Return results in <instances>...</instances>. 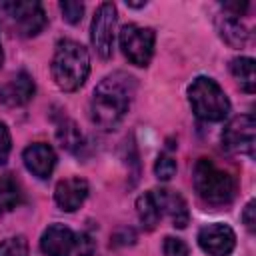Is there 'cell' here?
<instances>
[{"label":"cell","instance_id":"6da1fadb","mask_svg":"<svg viewBox=\"0 0 256 256\" xmlns=\"http://www.w3.org/2000/svg\"><path fill=\"white\" fill-rule=\"evenodd\" d=\"M136 94V78L128 72L116 70L104 76L92 92L90 118L102 130H114L126 116Z\"/></svg>","mask_w":256,"mask_h":256},{"label":"cell","instance_id":"7a4b0ae2","mask_svg":"<svg viewBox=\"0 0 256 256\" xmlns=\"http://www.w3.org/2000/svg\"><path fill=\"white\" fill-rule=\"evenodd\" d=\"M50 68L56 86L64 92H74L86 82L90 74L88 50L76 40L62 38L56 42Z\"/></svg>","mask_w":256,"mask_h":256},{"label":"cell","instance_id":"3957f363","mask_svg":"<svg viewBox=\"0 0 256 256\" xmlns=\"http://www.w3.org/2000/svg\"><path fill=\"white\" fill-rule=\"evenodd\" d=\"M192 182H194L196 194L208 206L230 204L236 196V190H238L236 178L228 170L218 168L210 158H200L194 164Z\"/></svg>","mask_w":256,"mask_h":256},{"label":"cell","instance_id":"277c9868","mask_svg":"<svg viewBox=\"0 0 256 256\" xmlns=\"http://www.w3.org/2000/svg\"><path fill=\"white\" fill-rule=\"evenodd\" d=\"M188 102L194 116L204 122H220L230 112V100L222 86L208 76H198L188 86Z\"/></svg>","mask_w":256,"mask_h":256},{"label":"cell","instance_id":"5b68a950","mask_svg":"<svg viewBox=\"0 0 256 256\" xmlns=\"http://www.w3.org/2000/svg\"><path fill=\"white\" fill-rule=\"evenodd\" d=\"M0 22L18 36L30 38L44 30L46 12L36 0H2L0 2Z\"/></svg>","mask_w":256,"mask_h":256},{"label":"cell","instance_id":"8992f818","mask_svg":"<svg viewBox=\"0 0 256 256\" xmlns=\"http://www.w3.org/2000/svg\"><path fill=\"white\" fill-rule=\"evenodd\" d=\"M156 34L152 28L126 24L120 30V48L134 66H148L154 54Z\"/></svg>","mask_w":256,"mask_h":256},{"label":"cell","instance_id":"52a82bcc","mask_svg":"<svg viewBox=\"0 0 256 256\" xmlns=\"http://www.w3.org/2000/svg\"><path fill=\"white\" fill-rule=\"evenodd\" d=\"M116 6L112 2H102L90 24V40L96 54L102 60H108L114 50V30H116Z\"/></svg>","mask_w":256,"mask_h":256},{"label":"cell","instance_id":"ba28073f","mask_svg":"<svg viewBox=\"0 0 256 256\" xmlns=\"http://www.w3.org/2000/svg\"><path fill=\"white\" fill-rule=\"evenodd\" d=\"M254 130H256L254 118L250 114H240L224 126L222 146L228 152L246 154V156L252 158L254 156Z\"/></svg>","mask_w":256,"mask_h":256},{"label":"cell","instance_id":"9c48e42d","mask_svg":"<svg viewBox=\"0 0 256 256\" xmlns=\"http://www.w3.org/2000/svg\"><path fill=\"white\" fill-rule=\"evenodd\" d=\"M198 244L208 256H230L236 248V234L226 224H206L198 232Z\"/></svg>","mask_w":256,"mask_h":256},{"label":"cell","instance_id":"30bf717a","mask_svg":"<svg viewBox=\"0 0 256 256\" xmlns=\"http://www.w3.org/2000/svg\"><path fill=\"white\" fill-rule=\"evenodd\" d=\"M152 196H154V202L160 214H166L172 226L186 228V224L190 222V212H188V204L182 198V194L170 188H158V190H152Z\"/></svg>","mask_w":256,"mask_h":256},{"label":"cell","instance_id":"8fae6325","mask_svg":"<svg viewBox=\"0 0 256 256\" xmlns=\"http://www.w3.org/2000/svg\"><path fill=\"white\" fill-rule=\"evenodd\" d=\"M88 190L90 188H88V182L84 178H80V176L64 178L54 188V200H56V204H58L60 210L74 212L88 198Z\"/></svg>","mask_w":256,"mask_h":256},{"label":"cell","instance_id":"7c38bea8","mask_svg":"<svg viewBox=\"0 0 256 256\" xmlns=\"http://www.w3.org/2000/svg\"><path fill=\"white\" fill-rule=\"evenodd\" d=\"M74 246H76V236L64 224H52L42 232L40 250L46 256H70Z\"/></svg>","mask_w":256,"mask_h":256},{"label":"cell","instance_id":"4fadbf2b","mask_svg":"<svg viewBox=\"0 0 256 256\" xmlns=\"http://www.w3.org/2000/svg\"><path fill=\"white\" fill-rule=\"evenodd\" d=\"M22 160H24V166L28 168V172H32L40 180L50 178V174H52V170L56 166V154H54L52 146H48L44 142L30 144L24 150Z\"/></svg>","mask_w":256,"mask_h":256},{"label":"cell","instance_id":"5bb4252c","mask_svg":"<svg viewBox=\"0 0 256 256\" xmlns=\"http://www.w3.org/2000/svg\"><path fill=\"white\" fill-rule=\"evenodd\" d=\"M34 96V80L26 72H18L12 80L0 86V102L4 106H22Z\"/></svg>","mask_w":256,"mask_h":256},{"label":"cell","instance_id":"9a60e30c","mask_svg":"<svg viewBox=\"0 0 256 256\" xmlns=\"http://www.w3.org/2000/svg\"><path fill=\"white\" fill-rule=\"evenodd\" d=\"M218 32H220L222 40L226 44H230L232 48H242L250 38L248 28L236 16H222L218 20Z\"/></svg>","mask_w":256,"mask_h":256},{"label":"cell","instance_id":"2e32d148","mask_svg":"<svg viewBox=\"0 0 256 256\" xmlns=\"http://www.w3.org/2000/svg\"><path fill=\"white\" fill-rule=\"evenodd\" d=\"M230 72L240 84V88L248 94L256 90V74H254V60L248 56H238L230 62Z\"/></svg>","mask_w":256,"mask_h":256},{"label":"cell","instance_id":"e0dca14e","mask_svg":"<svg viewBox=\"0 0 256 256\" xmlns=\"http://www.w3.org/2000/svg\"><path fill=\"white\" fill-rule=\"evenodd\" d=\"M56 138H58L60 146H62L64 150H68V152H78V150L82 148V142H84L80 128H78L76 122L70 120V118H62V120L58 122Z\"/></svg>","mask_w":256,"mask_h":256},{"label":"cell","instance_id":"ac0fdd59","mask_svg":"<svg viewBox=\"0 0 256 256\" xmlns=\"http://www.w3.org/2000/svg\"><path fill=\"white\" fill-rule=\"evenodd\" d=\"M136 212H138L140 224L146 230H154L156 228V224L160 222V210H158V206L154 202L152 190L138 196V200H136Z\"/></svg>","mask_w":256,"mask_h":256},{"label":"cell","instance_id":"d6986e66","mask_svg":"<svg viewBox=\"0 0 256 256\" xmlns=\"http://www.w3.org/2000/svg\"><path fill=\"white\" fill-rule=\"evenodd\" d=\"M20 202V188L10 176H0V214L10 212Z\"/></svg>","mask_w":256,"mask_h":256},{"label":"cell","instance_id":"ffe728a7","mask_svg":"<svg viewBox=\"0 0 256 256\" xmlns=\"http://www.w3.org/2000/svg\"><path fill=\"white\" fill-rule=\"evenodd\" d=\"M0 256H28V242L24 236H10L0 242Z\"/></svg>","mask_w":256,"mask_h":256},{"label":"cell","instance_id":"44dd1931","mask_svg":"<svg viewBox=\"0 0 256 256\" xmlns=\"http://www.w3.org/2000/svg\"><path fill=\"white\" fill-rule=\"evenodd\" d=\"M154 174L158 180H170L176 174V160L168 154H160L154 164Z\"/></svg>","mask_w":256,"mask_h":256},{"label":"cell","instance_id":"7402d4cb","mask_svg":"<svg viewBox=\"0 0 256 256\" xmlns=\"http://www.w3.org/2000/svg\"><path fill=\"white\" fill-rule=\"evenodd\" d=\"M60 12H62V18L70 24H78L82 20V14H84V4L82 2H72V0H66V2H60Z\"/></svg>","mask_w":256,"mask_h":256},{"label":"cell","instance_id":"603a6c76","mask_svg":"<svg viewBox=\"0 0 256 256\" xmlns=\"http://www.w3.org/2000/svg\"><path fill=\"white\" fill-rule=\"evenodd\" d=\"M162 252H164V256H188V246L180 238L166 236L164 244H162Z\"/></svg>","mask_w":256,"mask_h":256},{"label":"cell","instance_id":"cb8c5ba5","mask_svg":"<svg viewBox=\"0 0 256 256\" xmlns=\"http://www.w3.org/2000/svg\"><path fill=\"white\" fill-rule=\"evenodd\" d=\"M74 248L78 250V256H96V242L88 232H84V234H80L76 238V246Z\"/></svg>","mask_w":256,"mask_h":256},{"label":"cell","instance_id":"d4e9b609","mask_svg":"<svg viewBox=\"0 0 256 256\" xmlns=\"http://www.w3.org/2000/svg\"><path fill=\"white\" fill-rule=\"evenodd\" d=\"M10 148H12V140H10V130L8 126L0 120V164H4L10 156Z\"/></svg>","mask_w":256,"mask_h":256},{"label":"cell","instance_id":"484cf974","mask_svg":"<svg viewBox=\"0 0 256 256\" xmlns=\"http://www.w3.org/2000/svg\"><path fill=\"white\" fill-rule=\"evenodd\" d=\"M242 222L248 228V232H254V224H256V220H254V200H250L244 206V210H242Z\"/></svg>","mask_w":256,"mask_h":256},{"label":"cell","instance_id":"4316f807","mask_svg":"<svg viewBox=\"0 0 256 256\" xmlns=\"http://www.w3.org/2000/svg\"><path fill=\"white\" fill-rule=\"evenodd\" d=\"M222 8L226 12H230V16H236L238 18L240 14H244L248 10V2H224Z\"/></svg>","mask_w":256,"mask_h":256},{"label":"cell","instance_id":"83f0119b","mask_svg":"<svg viewBox=\"0 0 256 256\" xmlns=\"http://www.w3.org/2000/svg\"><path fill=\"white\" fill-rule=\"evenodd\" d=\"M128 6H132V8H140V6H144L146 2H126Z\"/></svg>","mask_w":256,"mask_h":256},{"label":"cell","instance_id":"f1b7e54d","mask_svg":"<svg viewBox=\"0 0 256 256\" xmlns=\"http://www.w3.org/2000/svg\"><path fill=\"white\" fill-rule=\"evenodd\" d=\"M2 64H4V52H2V44H0V68H2Z\"/></svg>","mask_w":256,"mask_h":256}]
</instances>
